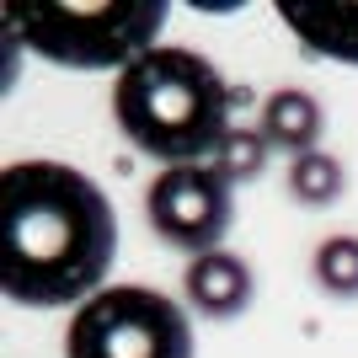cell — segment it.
<instances>
[{
	"mask_svg": "<svg viewBox=\"0 0 358 358\" xmlns=\"http://www.w3.org/2000/svg\"><path fill=\"white\" fill-rule=\"evenodd\" d=\"M118 214L86 171L64 161H11L0 171V289L16 305L59 310L107 289Z\"/></svg>",
	"mask_w": 358,
	"mask_h": 358,
	"instance_id": "cell-1",
	"label": "cell"
},
{
	"mask_svg": "<svg viewBox=\"0 0 358 358\" xmlns=\"http://www.w3.org/2000/svg\"><path fill=\"white\" fill-rule=\"evenodd\" d=\"M230 86L214 59L193 48H150L145 59L113 75V118L123 139L166 166L214 161L230 123Z\"/></svg>",
	"mask_w": 358,
	"mask_h": 358,
	"instance_id": "cell-2",
	"label": "cell"
},
{
	"mask_svg": "<svg viewBox=\"0 0 358 358\" xmlns=\"http://www.w3.org/2000/svg\"><path fill=\"white\" fill-rule=\"evenodd\" d=\"M0 22L48 64L64 70H129L161 48L166 6L161 0H11Z\"/></svg>",
	"mask_w": 358,
	"mask_h": 358,
	"instance_id": "cell-3",
	"label": "cell"
},
{
	"mask_svg": "<svg viewBox=\"0 0 358 358\" xmlns=\"http://www.w3.org/2000/svg\"><path fill=\"white\" fill-rule=\"evenodd\" d=\"M64 358H193L187 305L150 284H107L75 305Z\"/></svg>",
	"mask_w": 358,
	"mask_h": 358,
	"instance_id": "cell-4",
	"label": "cell"
},
{
	"mask_svg": "<svg viewBox=\"0 0 358 358\" xmlns=\"http://www.w3.org/2000/svg\"><path fill=\"white\" fill-rule=\"evenodd\" d=\"M150 230L187 257L224 252V236L236 224V193L214 171V161L198 166H161V177L145 193Z\"/></svg>",
	"mask_w": 358,
	"mask_h": 358,
	"instance_id": "cell-5",
	"label": "cell"
},
{
	"mask_svg": "<svg viewBox=\"0 0 358 358\" xmlns=\"http://www.w3.org/2000/svg\"><path fill=\"white\" fill-rule=\"evenodd\" d=\"M182 289H187V305H193L198 315L230 321V315H241L246 305H252L257 278H252V268H246L236 252H203V257L187 262Z\"/></svg>",
	"mask_w": 358,
	"mask_h": 358,
	"instance_id": "cell-6",
	"label": "cell"
},
{
	"mask_svg": "<svg viewBox=\"0 0 358 358\" xmlns=\"http://www.w3.org/2000/svg\"><path fill=\"white\" fill-rule=\"evenodd\" d=\"M284 27L299 43L337 64H358V6H315V0H284Z\"/></svg>",
	"mask_w": 358,
	"mask_h": 358,
	"instance_id": "cell-7",
	"label": "cell"
},
{
	"mask_svg": "<svg viewBox=\"0 0 358 358\" xmlns=\"http://www.w3.org/2000/svg\"><path fill=\"white\" fill-rule=\"evenodd\" d=\"M257 129L268 134L273 150H284L289 161L294 155H310L315 145H321V129H327V118H321V102H315L310 91H273L268 102H262V118H257Z\"/></svg>",
	"mask_w": 358,
	"mask_h": 358,
	"instance_id": "cell-8",
	"label": "cell"
},
{
	"mask_svg": "<svg viewBox=\"0 0 358 358\" xmlns=\"http://www.w3.org/2000/svg\"><path fill=\"white\" fill-rule=\"evenodd\" d=\"M289 193L305 203V209H331L337 198H343L348 187V171L337 155H327V150H310V155H294L289 161Z\"/></svg>",
	"mask_w": 358,
	"mask_h": 358,
	"instance_id": "cell-9",
	"label": "cell"
},
{
	"mask_svg": "<svg viewBox=\"0 0 358 358\" xmlns=\"http://www.w3.org/2000/svg\"><path fill=\"white\" fill-rule=\"evenodd\" d=\"M268 155H273V145H268V134L262 129H230L224 134V145L214 150V171H220L230 187L236 182H257L262 171H268Z\"/></svg>",
	"mask_w": 358,
	"mask_h": 358,
	"instance_id": "cell-10",
	"label": "cell"
},
{
	"mask_svg": "<svg viewBox=\"0 0 358 358\" xmlns=\"http://www.w3.org/2000/svg\"><path fill=\"white\" fill-rule=\"evenodd\" d=\"M315 284L331 299H358V236H327L315 246Z\"/></svg>",
	"mask_w": 358,
	"mask_h": 358,
	"instance_id": "cell-11",
	"label": "cell"
}]
</instances>
